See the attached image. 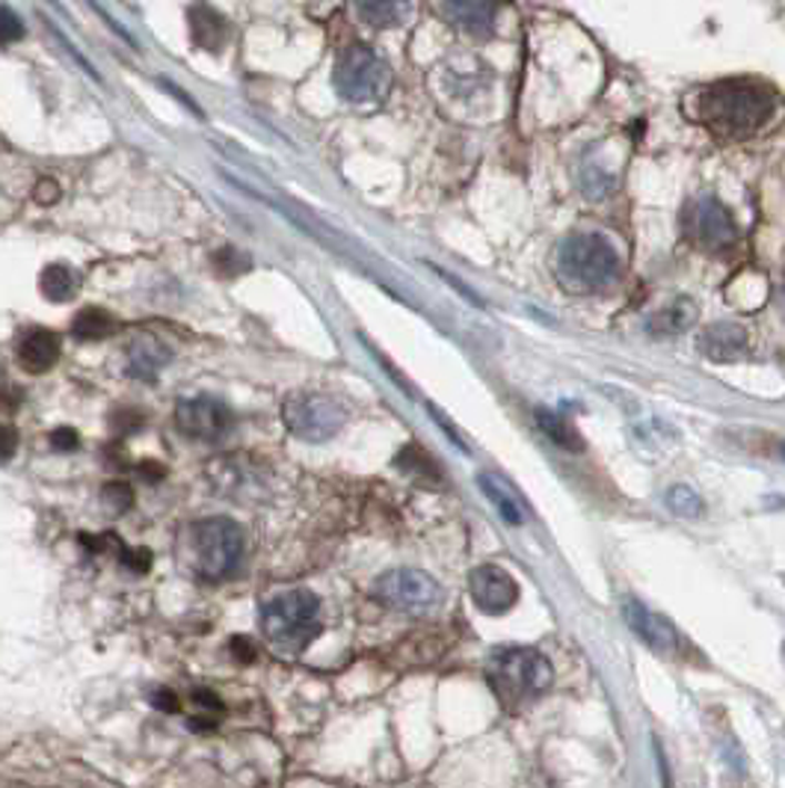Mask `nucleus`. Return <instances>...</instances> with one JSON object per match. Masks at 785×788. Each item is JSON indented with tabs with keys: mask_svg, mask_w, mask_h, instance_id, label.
<instances>
[{
	"mask_svg": "<svg viewBox=\"0 0 785 788\" xmlns=\"http://www.w3.org/2000/svg\"><path fill=\"white\" fill-rule=\"evenodd\" d=\"M116 332V318L110 315L108 308L90 306L81 308L72 320V336L81 341H101Z\"/></svg>",
	"mask_w": 785,
	"mask_h": 788,
	"instance_id": "aec40b11",
	"label": "nucleus"
},
{
	"mask_svg": "<svg viewBox=\"0 0 785 788\" xmlns=\"http://www.w3.org/2000/svg\"><path fill=\"white\" fill-rule=\"evenodd\" d=\"M620 276V255L608 237L575 232L558 249V279L572 294H597L611 288Z\"/></svg>",
	"mask_w": 785,
	"mask_h": 788,
	"instance_id": "7ed1b4c3",
	"label": "nucleus"
},
{
	"mask_svg": "<svg viewBox=\"0 0 785 788\" xmlns=\"http://www.w3.org/2000/svg\"><path fill=\"white\" fill-rule=\"evenodd\" d=\"M187 28L193 45L202 51L217 54L228 42V24L217 10H211L208 3H193L187 10Z\"/></svg>",
	"mask_w": 785,
	"mask_h": 788,
	"instance_id": "4468645a",
	"label": "nucleus"
},
{
	"mask_svg": "<svg viewBox=\"0 0 785 788\" xmlns=\"http://www.w3.org/2000/svg\"><path fill=\"white\" fill-rule=\"evenodd\" d=\"M193 703H196V706H202V708H208V712H223V703H220V697L208 688L193 690Z\"/></svg>",
	"mask_w": 785,
	"mask_h": 788,
	"instance_id": "e433bc0d",
	"label": "nucleus"
},
{
	"mask_svg": "<svg viewBox=\"0 0 785 788\" xmlns=\"http://www.w3.org/2000/svg\"><path fill=\"white\" fill-rule=\"evenodd\" d=\"M353 10L368 28L388 30L409 19L412 0H353Z\"/></svg>",
	"mask_w": 785,
	"mask_h": 788,
	"instance_id": "a211bd4d",
	"label": "nucleus"
},
{
	"mask_svg": "<svg viewBox=\"0 0 785 788\" xmlns=\"http://www.w3.org/2000/svg\"><path fill=\"white\" fill-rule=\"evenodd\" d=\"M110 424H113V430H119V433H131L136 427H143V412H140V409H116L113 418H110Z\"/></svg>",
	"mask_w": 785,
	"mask_h": 788,
	"instance_id": "2f4dec72",
	"label": "nucleus"
},
{
	"mask_svg": "<svg viewBox=\"0 0 785 788\" xmlns=\"http://www.w3.org/2000/svg\"><path fill=\"white\" fill-rule=\"evenodd\" d=\"M625 623L632 625V632L641 637L643 644H650L655 653H673L676 646V632L664 616L652 614L650 607L641 605L638 598H625L623 602Z\"/></svg>",
	"mask_w": 785,
	"mask_h": 788,
	"instance_id": "ddd939ff",
	"label": "nucleus"
},
{
	"mask_svg": "<svg viewBox=\"0 0 785 788\" xmlns=\"http://www.w3.org/2000/svg\"><path fill=\"white\" fill-rule=\"evenodd\" d=\"M181 566L200 581H223L244 557V528L232 519H200L181 531Z\"/></svg>",
	"mask_w": 785,
	"mask_h": 788,
	"instance_id": "f03ea898",
	"label": "nucleus"
},
{
	"mask_svg": "<svg viewBox=\"0 0 785 788\" xmlns=\"http://www.w3.org/2000/svg\"><path fill=\"white\" fill-rule=\"evenodd\" d=\"M478 483L480 490H483V495H487L492 504H496L498 516L504 519L507 525H524V519H528V508H524V501L519 499V492L510 487V483L501 478V474H496V471H480L478 474Z\"/></svg>",
	"mask_w": 785,
	"mask_h": 788,
	"instance_id": "2eb2a0df",
	"label": "nucleus"
},
{
	"mask_svg": "<svg viewBox=\"0 0 785 788\" xmlns=\"http://www.w3.org/2000/svg\"><path fill=\"white\" fill-rule=\"evenodd\" d=\"M436 273H439V276H442V279H445V282H448V285H451V288H457V290H460L462 297L469 299L471 306H480V299H478V294H475V290H471V288H469V285H462V282H460V279H453V276H448V273H445V270H439V267H436Z\"/></svg>",
	"mask_w": 785,
	"mask_h": 788,
	"instance_id": "4c0bfd02",
	"label": "nucleus"
},
{
	"mask_svg": "<svg viewBox=\"0 0 785 788\" xmlns=\"http://www.w3.org/2000/svg\"><path fill=\"white\" fill-rule=\"evenodd\" d=\"M152 706L163 708V712H170V715H175V712H181V699L175 697V690L157 688L152 694Z\"/></svg>",
	"mask_w": 785,
	"mask_h": 788,
	"instance_id": "f704fd0d",
	"label": "nucleus"
},
{
	"mask_svg": "<svg viewBox=\"0 0 785 788\" xmlns=\"http://www.w3.org/2000/svg\"><path fill=\"white\" fill-rule=\"evenodd\" d=\"M501 7H504V0H439L445 19L457 30L478 39L492 37Z\"/></svg>",
	"mask_w": 785,
	"mask_h": 788,
	"instance_id": "9b49d317",
	"label": "nucleus"
},
{
	"mask_svg": "<svg viewBox=\"0 0 785 788\" xmlns=\"http://www.w3.org/2000/svg\"><path fill=\"white\" fill-rule=\"evenodd\" d=\"M19 451V433L12 427L0 424V462H10Z\"/></svg>",
	"mask_w": 785,
	"mask_h": 788,
	"instance_id": "72a5a7b5",
	"label": "nucleus"
},
{
	"mask_svg": "<svg viewBox=\"0 0 785 788\" xmlns=\"http://www.w3.org/2000/svg\"><path fill=\"white\" fill-rule=\"evenodd\" d=\"M0 377H3V371H0Z\"/></svg>",
	"mask_w": 785,
	"mask_h": 788,
	"instance_id": "a19ab883",
	"label": "nucleus"
},
{
	"mask_svg": "<svg viewBox=\"0 0 785 788\" xmlns=\"http://www.w3.org/2000/svg\"><path fill=\"white\" fill-rule=\"evenodd\" d=\"M282 421L303 442H326V439H333L341 430L344 421H347V412L333 398H326V395L294 391L282 403Z\"/></svg>",
	"mask_w": 785,
	"mask_h": 788,
	"instance_id": "0eeeda50",
	"label": "nucleus"
},
{
	"mask_svg": "<svg viewBox=\"0 0 785 788\" xmlns=\"http://www.w3.org/2000/svg\"><path fill=\"white\" fill-rule=\"evenodd\" d=\"M700 347L714 362H732L744 354L747 347V332L738 324H714L700 336Z\"/></svg>",
	"mask_w": 785,
	"mask_h": 788,
	"instance_id": "f3484780",
	"label": "nucleus"
},
{
	"mask_svg": "<svg viewBox=\"0 0 785 788\" xmlns=\"http://www.w3.org/2000/svg\"><path fill=\"white\" fill-rule=\"evenodd\" d=\"M101 504L108 508V513H125L131 504H134V492H131V487L128 483H108L104 490H101Z\"/></svg>",
	"mask_w": 785,
	"mask_h": 788,
	"instance_id": "bb28decb",
	"label": "nucleus"
},
{
	"mask_svg": "<svg viewBox=\"0 0 785 788\" xmlns=\"http://www.w3.org/2000/svg\"><path fill=\"white\" fill-rule=\"evenodd\" d=\"M374 593H377L379 602L391 607V611L412 616L434 614L436 607L442 605V587H439V581L421 570L386 572V575H379L377 579Z\"/></svg>",
	"mask_w": 785,
	"mask_h": 788,
	"instance_id": "6e6552de",
	"label": "nucleus"
},
{
	"mask_svg": "<svg viewBox=\"0 0 785 788\" xmlns=\"http://www.w3.org/2000/svg\"><path fill=\"white\" fill-rule=\"evenodd\" d=\"M166 362H170V350L149 336L136 338L131 345V354H128V368L134 377H143V380H152Z\"/></svg>",
	"mask_w": 785,
	"mask_h": 788,
	"instance_id": "6ab92c4d",
	"label": "nucleus"
},
{
	"mask_svg": "<svg viewBox=\"0 0 785 788\" xmlns=\"http://www.w3.org/2000/svg\"><path fill=\"white\" fill-rule=\"evenodd\" d=\"M611 187H614V178H611V173H605L602 166H581V191H584L590 199H602Z\"/></svg>",
	"mask_w": 785,
	"mask_h": 788,
	"instance_id": "a878e982",
	"label": "nucleus"
},
{
	"mask_svg": "<svg viewBox=\"0 0 785 788\" xmlns=\"http://www.w3.org/2000/svg\"><path fill=\"white\" fill-rule=\"evenodd\" d=\"M78 444H81V436L72 427H57L54 433H51V448L54 451H78Z\"/></svg>",
	"mask_w": 785,
	"mask_h": 788,
	"instance_id": "473e14b6",
	"label": "nucleus"
},
{
	"mask_svg": "<svg viewBox=\"0 0 785 788\" xmlns=\"http://www.w3.org/2000/svg\"><path fill=\"white\" fill-rule=\"evenodd\" d=\"M667 508L676 513V516L682 519H700L705 513V504L703 499L696 495L691 487H685V483H676V487H670L667 492Z\"/></svg>",
	"mask_w": 785,
	"mask_h": 788,
	"instance_id": "b1692460",
	"label": "nucleus"
},
{
	"mask_svg": "<svg viewBox=\"0 0 785 788\" xmlns=\"http://www.w3.org/2000/svg\"><path fill=\"white\" fill-rule=\"evenodd\" d=\"M214 264H217L220 273H226V276H237V273L249 270V258H246L244 253L232 249V246H226L223 253L214 255Z\"/></svg>",
	"mask_w": 785,
	"mask_h": 788,
	"instance_id": "c85d7f7f",
	"label": "nucleus"
},
{
	"mask_svg": "<svg viewBox=\"0 0 785 788\" xmlns=\"http://www.w3.org/2000/svg\"><path fill=\"white\" fill-rule=\"evenodd\" d=\"M776 99L774 92L762 86L758 81H730L705 86L694 99V119L705 125L712 134L726 140L756 134L767 119L774 116Z\"/></svg>",
	"mask_w": 785,
	"mask_h": 788,
	"instance_id": "f257e3e1",
	"label": "nucleus"
},
{
	"mask_svg": "<svg viewBox=\"0 0 785 788\" xmlns=\"http://www.w3.org/2000/svg\"><path fill=\"white\" fill-rule=\"evenodd\" d=\"M60 359V338L51 329H30L19 345V365L28 373L51 371Z\"/></svg>",
	"mask_w": 785,
	"mask_h": 788,
	"instance_id": "dca6fc26",
	"label": "nucleus"
},
{
	"mask_svg": "<svg viewBox=\"0 0 785 788\" xmlns=\"http://www.w3.org/2000/svg\"><path fill=\"white\" fill-rule=\"evenodd\" d=\"M469 590L478 611L489 616L507 614L519 602V584H516L510 572L496 566V563H483V566L471 572Z\"/></svg>",
	"mask_w": 785,
	"mask_h": 788,
	"instance_id": "9d476101",
	"label": "nucleus"
},
{
	"mask_svg": "<svg viewBox=\"0 0 785 788\" xmlns=\"http://www.w3.org/2000/svg\"><path fill=\"white\" fill-rule=\"evenodd\" d=\"M228 649H232V658H235L237 664H255V662H258V644H255L253 637L235 635L232 641H228Z\"/></svg>",
	"mask_w": 785,
	"mask_h": 788,
	"instance_id": "c756f323",
	"label": "nucleus"
},
{
	"mask_svg": "<svg viewBox=\"0 0 785 788\" xmlns=\"http://www.w3.org/2000/svg\"><path fill=\"white\" fill-rule=\"evenodd\" d=\"M398 469L409 471V474H425L427 481H439L436 462L430 460L418 444H409V448H404V451L398 453Z\"/></svg>",
	"mask_w": 785,
	"mask_h": 788,
	"instance_id": "393cba45",
	"label": "nucleus"
},
{
	"mask_svg": "<svg viewBox=\"0 0 785 788\" xmlns=\"http://www.w3.org/2000/svg\"><path fill=\"white\" fill-rule=\"evenodd\" d=\"M691 232H694L696 244H703L705 249H723V246L735 244V219L717 199H700L694 205V217H691Z\"/></svg>",
	"mask_w": 785,
	"mask_h": 788,
	"instance_id": "f8f14e48",
	"label": "nucleus"
},
{
	"mask_svg": "<svg viewBox=\"0 0 785 788\" xmlns=\"http://www.w3.org/2000/svg\"><path fill=\"white\" fill-rule=\"evenodd\" d=\"M78 288H81V279H78V273H74L69 264H48L42 276H39V290H42L51 303L72 299L74 294H78Z\"/></svg>",
	"mask_w": 785,
	"mask_h": 788,
	"instance_id": "412c9836",
	"label": "nucleus"
},
{
	"mask_svg": "<svg viewBox=\"0 0 785 788\" xmlns=\"http://www.w3.org/2000/svg\"><path fill=\"white\" fill-rule=\"evenodd\" d=\"M779 453H783V460H785V444H779Z\"/></svg>",
	"mask_w": 785,
	"mask_h": 788,
	"instance_id": "ea45409f",
	"label": "nucleus"
},
{
	"mask_svg": "<svg viewBox=\"0 0 785 788\" xmlns=\"http://www.w3.org/2000/svg\"><path fill=\"white\" fill-rule=\"evenodd\" d=\"M175 424L181 433L202 439V442H217L232 430V412L223 400L214 398H190L181 400L175 409Z\"/></svg>",
	"mask_w": 785,
	"mask_h": 788,
	"instance_id": "1a4fd4ad",
	"label": "nucleus"
},
{
	"mask_svg": "<svg viewBox=\"0 0 785 788\" xmlns=\"http://www.w3.org/2000/svg\"><path fill=\"white\" fill-rule=\"evenodd\" d=\"M694 318H696L694 303H691L687 297H679L673 306H667L664 311H659V315L650 320V332L652 336H676V332H685Z\"/></svg>",
	"mask_w": 785,
	"mask_h": 788,
	"instance_id": "4be33fe9",
	"label": "nucleus"
},
{
	"mask_svg": "<svg viewBox=\"0 0 785 788\" xmlns=\"http://www.w3.org/2000/svg\"><path fill=\"white\" fill-rule=\"evenodd\" d=\"M143 474H145V478H152V481H157V478H163V469H161V465H152V462H145Z\"/></svg>",
	"mask_w": 785,
	"mask_h": 788,
	"instance_id": "58836bf2",
	"label": "nucleus"
},
{
	"mask_svg": "<svg viewBox=\"0 0 785 788\" xmlns=\"http://www.w3.org/2000/svg\"><path fill=\"white\" fill-rule=\"evenodd\" d=\"M489 682L501 699H531L551 688L554 671L533 649H498L489 662Z\"/></svg>",
	"mask_w": 785,
	"mask_h": 788,
	"instance_id": "423d86ee",
	"label": "nucleus"
},
{
	"mask_svg": "<svg viewBox=\"0 0 785 788\" xmlns=\"http://www.w3.org/2000/svg\"><path fill=\"white\" fill-rule=\"evenodd\" d=\"M119 552H122V563H125L131 572H149V566H152V552L149 549H128L125 543L119 545Z\"/></svg>",
	"mask_w": 785,
	"mask_h": 788,
	"instance_id": "7c9ffc66",
	"label": "nucleus"
},
{
	"mask_svg": "<svg viewBox=\"0 0 785 788\" xmlns=\"http://www.w3.org/2000/svg\"><path fill=\"white\" fill-rule=\"evenodd\" d=\"M320 598L312 590H288L262 607V632L273 646L303 653L320 635Z\"/></svg>",
	"mask_w": 785,
	"mask_h": 788,
	"instance_id": "20e7f679",
	"label": "nucleus"
},
{
	"mask_svg": "<svg viewBox=\"0 0 785 788\" xmlns=\"http://www.w3.org/2000/svg\"><path fill=\"white\" fill-rule=\"evenodd\" d=\"M533 418H537V424H540V430L546 436H549L551 442L560 444V448H567V451H581L584 448V442H581V436H578V430L572 424H569L567 418L560 416V412H551V409H537L533 412Z\"/></svg>",
	"mask_w": 785,
	"mask_h": 788,
	"instance_id": "5701e85b",
	"label": "nucleus"
},
{
	"mask_svg": "<svg viewBox=\"0 0 785 788\" xmlns=\"http://www.w3.org/2000/svg\"><path fill=\"white\" fill-rule=\"evenodd\" d=\"M33 199H37L39 205H54V202L60 199V187H57L54 178H42V182L37 184V191H33Z\"/></svg>",
	"mask_w": 785,
	"mask_h": 788,
	"instance_id": "c9c22d12",
	"label": "nucleus"
},
{
	"mask_svg": "<svg viewBox=\"0 0 785 788\" xmlns=\"http://www.w3.org/2000/svg\"><path fill=\"white\" fill-rule=\"evenodd\" d=\"M21 39H24V21L7 3H0V48L16 45Z\"/></svg>",
	"mask_w": 785,
	"mask_h": 788,
	"instance_id": "cd10ccee",
	"label": "nucleus"
},
{
	"mask_svg": "<svg viewBox=\"0 0 785 788\" xmlns=\"http://www.w3.org/2000/svg\"><path fill=\"white\" fill-rule=\"evenodd\" d=\"M333 83L350 104H377L391 90V69L368 45H350L335 60Z\"/></svg>",
	"mask_w": 785,
	"mask_h": 788,
	"instance_id": "39448f33",
	"label": "nucleus"
}]
</instances>
